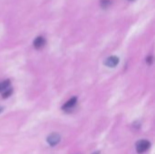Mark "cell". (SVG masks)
Returning a JSON list of instances; mask_svg holds the SVG:
<instances>
[{"instance_id":"6da1fadb","label":"cell","mask_w":155,"mask_h":154,"mask_svg":"<svg viewBox=\"0 0 155 154\" xmlns=\"http://www.w3.org/2000/svg\"><path fill=\"white\" fill-rule=\"evenodd\" d=\"M151 146V143L149 141H146V140H142V141H139L136 143V145H135V148H136V152L138 153H143L145 152Z\"/></svg>"},{"instance_id":"7a4b0ae2","label":"cell","mask_w":155,"mask_h":154,"mask_svg":"<svg viewBox=\"0 0 155 154\" xmlns=\"http://www.w3.org/2000/svg\"><path fill=\"white\" fill-rule=\"evenodd\" d=\"M46 141H47V143H49L50 146L54 147V146H55L56 144L59 143V142L61 141V136L58 133H51L50 135H48V137L46 138Z\"/></svg>"},{"instance_id":"3957f363","label":"cell","mask_w":155,"mask_h":154,"mask_svg":"<svg viewBox=\"0 0 155 154\" xmlns=\"http://www.w3.org/2000/svg\"><path fill=\"white\" fill-rule=\"evenodd\" d=\"M119 64V58L117 56H110L104 61V64L108 67H115Z\"/></svg>"},{"instance_id":"277c9868","label":"cell","mask_w":155,"mask_h":154,"mask_svg":"<svg viewBox=\"0 0 155 154\" xmlns=\"http://www.w3.org/2000/svg\"><path fill=\"white\" fill-rule=\"evenodd\" d=\"M45 44V39L43 36H37L34 41V46L36 49H41Z\"/></svg>"},{"instance_id":"5b68a950","label":"cell","mask_w":155,"mask_h":154,"mask_svg":"<svg viewBox=\"0 0 155 154\" xmlns=\"http://www.w3.org/2000/svg\"><path fill=\"white\" fill-rule=\"evenodd\" d=\"M76 102H77V98H76V97H73V98H71L69 101H67V102L63 105L62 109H63L64 111L69 110V109L73 108V107L76 104Z\"/></svg>"},{"instance_id":"8992f818","label":"cell","mask_w":155,"mask_h":154,"mask_svg":"<svg viewBox=\"0 0 155 154\" xmlns=\"http://www.w3.org/2000/svg\"><path fill=\"white\" fill-rule=\"evenodd\" d=\"M11 82L10 80H5L3 82L0 83V93H3L4 91L7 90L8 88H10L11 86Z\"/></svg>"},{"instance_id":"52a82bcc","label":"cell","mask_w":155,"mask_h":154,"mask_svg":"<svg viewBox=\"0 0 155 154\" xmlns=\"http://www.w3.org/2000/svg\"><path fill=\"white\" fill-rule=\"evenodd\" d=\"M12 93H13V89L10 87V88H8L7 90L4 91V92L2 93V97H3V98H7V97H9V96L12 94Z\"/></svg>"},{"instance_id":"ba28073f","label":"cell","mask_w":155,"mask_h":154,"mask_svg":"<svg viewBox=\"0 0 155 154\" xmlns=\"http://www.w3.org/2000/svg\"><path fill=\"white\" fill-rule=\"evenodd\" d=\"M101 5H102L103 7L106 8V7H108V6L111 5V2H110L109 0H103V1L101 2Z\"/></svg>"},{"instance_id":"9c48e42d","label":"cell","mask_w":155,"mask_h":154,"mask_svg":"<svg viewBox=\"0 0 155 154\" xmlns=\"http://www.w3.org/2000/svg\"><path fill=\"white\" fill-rule=\"evenodd\" d=\"M152 62H153V57H152V56L148 57V58H147V63H148L149 64H152Z\"/></svg>"},{"instance_id":"30bf717a","label":"cell","mask_w":155,"mask_h":154,"mask_svg":"<svg viewBox=\"0 0 155 154\" xmlns=\"http://www.w3.org/2000/svg\"><path fill=\"white\" fill-rule=\"evenodd\" d=\"M2 110H3V108H0V113L2 112Z\"/></svg>"},{"instance_id":"8fae6325","label":"cell","mask_w":155,"mask_h":154,"mask_svg":"<svg viewBox=\"0 0 155 154\" xmlns=\"http://www.w3.org/2000/svg\"><path fill=\"white\" fill-rule=\"evenodd\" d=\"M94 154H99V152H94Z\"/></svg>"},{"instance_id":"7c38bea8","label":"cell","mask_w":155,"mask_h":154,"mask_svg":"<svg viewBox=\"0 0 155 154\" xmlns=\"http://www.w3.org/2000/svg\"><path fill=\"white\" fill-rule=\"evenodd\" d=\"M130 1H134V0H130Z\"/></svg>"}]
</instances>
